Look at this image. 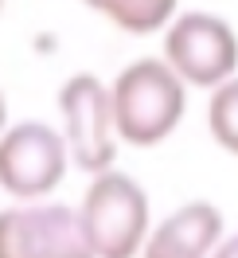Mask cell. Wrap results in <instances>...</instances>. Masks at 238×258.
<instances>
[{"mask_svg":"<svg viewBox=\"0 0 238 258\" xmlns=\"http://www.w3.org/2000/svg\"><path fill=\"white\" fill-rule=\"evenodd\" d=\"M59 113H63V137L70 161L82 172H106L117 161V117H113V94L98 75H70L59 86Z\"/></svg>","mask_w":238,"mask_h":258,"instance_id":"cell-3","label":"cell"},{"mask_svg":"<svg viewBox=\"0 0 238 258\" xmlns=\"http://www.w3.org/2000/svg\"><path fill=\"white\" fill-rule=\"evenodd\" d=\"M222 239V211L207 200L184 204L164 215L141 246V258H211Z\"/></svg>","mask_w":238,"mask_h":258,"instance_id":"cell-7","label":"cell"},{"mask_svg":"<svg viewBox=\"0 0 238 258\" xmlns=\"http://www.w3.org/2000/svg\"><path fill=\"white\" fill-rule=\"evenodd\" d=\"M164 59L188 86L215 90L238 67V35L222 16L184 12L164 28Z\"/></svg>","mask_w":238,"mask_h":258,"instance_id":"cell-6","label":"cell"},{"mask_svg":"<svg viewBox=\"0 0 238 258\" xmlns=\"http://www.w3.org/2000/svg\"><path fill=\"white\" fill-rule=\"evenodd\" d=\"M110 94L117 137L137 149L168 141L188 113V82L172 71L168 59H137L121 67Z\"/></svg>","mask_w":238,"mask_h":258,"instance_id":"cell-1","label":"cell"},{"mask_svg":"<svg viewBox=\"0 0 238 258\" xmlns=\"http://www.w3.org/2000/svg\"><path fill=\"white\" fill-rule=\"evenodd\" d=\"M82 4L102 12L113 28H121L129 35H152L176 20L180 0H82Z\"/></svg>","mask_w":238,"mask_h":258,"instance_id":"cell-8","label":"cell"},{"mask_svg":"<svg viewBox=\"0 0 238 258\" xmlns=\"http://www.w3.org/2000/svg\"><path fill=\"white\" fill-rule=\"evenodd\" d=\"M211 258H238V231L226 235V239H219V246L211 250Z\"/></svg>","mask_w":238,"mask_h":258,"instance_id":"cell-10","label":"cell"},{"mask_svg":"<svg viewBox=\"0 0 238 258\" xmlns=\"http://www.w3.org/2000/svg\"><path fill=\"white\" fill-rule=\"evenodd\" d=\"M78 223L94 258H141V246L152 231L148 196L129 172L106 168L82 192Z\"/></svg>","mask_w":238,"mask_h":258,"instance_id":"cell-2","label":"cell"},{"mask_svg":"<svg viewBox=\"0 0 238 258\" xmlns=\"http://www.w3.org/2000/svg\"><path fill=\"white\" fill-rule=\"evenodd\" d=\"M207 129L226 153L238 157V75L219 82L207 102Z\"/></svg>","mask_w":238,"mask_h":258,"instance_id":"cell-9","label":"cell"},{"mask_svg":"<svg viewBox=\"0 0 238 258\" xmlns=\"http://www.w3.org/2000/svg\"><path fill=\"white\" fill-rule=\"evenodd\" d=\"M70 149L47 121H16L0 133V188L12 200H43L66 176Z\"/></svg>","mask_w":238,"mask_h":258,"instance_id":"cell-4","label":"cell"},{"mask_svg":"<svg viewBox=\"0 0 238 258\" xmlns=\"http://www.w3.org/2000/svg\"><path fill=\"white\" fill-rule=\"evenodd\" d=\"M0 258H94V250L74 208L20 200L0 211Z\"/></svg>","mask_w":238,"mask_h":258,"instance_id":"cell-5","label":"cell"},{"mask_svg":"<svg viewBox=\"0 0 238 258\" xmlns=\"http://www.w3.org/2000/svg\"><path fill=\"white\" fill-rule=\"evenodd\" d=\"M8 129V102H4V94H0V133Z\"/></svg>","mask_w":238,"mask_h":258,"instance_id":"cell-11","label":"cell"},{"mask_svg":"<svg viewBox=\"0 0 238 258\" xmlns=\"http://www.w3.org/2000/svg\"><path fill=\"white\" fill-rule=\"evenodd\" d=\"M0 12H4V0H0Z\"/></svg>","mask_w":238,"mask_h":258,"instance_id":"cell-12","label":"cell"}]
</instances>
